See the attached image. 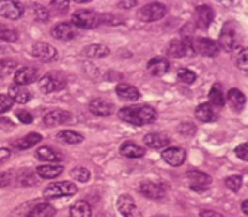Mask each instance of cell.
I'll return each mask as SVG.
<instances>
[{"mask_svg":"<svg viewBox=\"0 0 248 217\" xmlns=\"http://www.w3.org/2000/svg\"><path fill=\"white\" fill-rule=\"evenodd\" d=\"M0 39L7 41V42H15V41H17V32H16L15 29L4 28V30H3L1 35H0Z\"/></svg>","mask_w":248,"mask_h":217,"instance_id":"obj_43","label":"cell"},{"mask_svg":"<svg viewBox=\"0 0 248 217\" xmlns=\"http://www.w3.org/2000/svg\"><path fill=\"white\" fill-rule=\"evenodd\" d=\"M186 175H187V181H189L190 188L195 191H205V190H208L209 184L212 183V178L202 171H196V170L187 171Z\"/></svg>","mask_w":248,"mask_h":217,"instance_id":"obj_7","label":"cell"},{"mask_svg":"<svg viewBox=\"0 0 248 217\" xmlns=\"http://www.w3.org/2000/svg\"><path fill=\"white\" fill-rule=\"evenodd\" d=\"M35 157L42 161V162H52V164H57L62 159V157L60 154H57L54 149H51L49 146H41L36 149L35 152Z\"/></svg>","mask_w":248,"mask_h":217,"instance_id":"obj_26","label":"cell"},{"mask_svg":"<svg viewBox=\"0 0 248 217\" xmlns=\"http://www.w3.org/2000/svg\"><path fill=\"white\" fill-rule=\"evenodd\" d=\"M209 104L212 107H222L225 106V96L219 84H214L209 91Z\"/></svg>","mask_w":248,"mask_h":217,"instance_id":"obj_33","label":"cell"},{"mask_svg":"<svg viewBox=\"0 0 248 217\" xmlns=\"http://www.w3.org/2000/svg\"><path fill=\"white\" fill-rule=\"evenodd\" d=\"M71 22L76 28L93 29L100 25V14L93 10H78L71 16Z\"/></svg>","mask_w":248,"mask_h":217,"instance_id":"obj_4","label":"cell"},{"mask_svg":"<svg viewBox=\"0 0 248 217\" xmlns=\"http://www.w3.org/2000/svg\"><path fill=\"white\" fill-rule=\"evenodd\" d=\"M227 100H228L230 106H231L234 110H237V112L243 110V107H244V104H246V96H244V93H243L241 90H238V88H231V90L228 91V94H227Z\"/></svg>","mask_w":248,"mask_h":217,"instance_id":"obj_27","label":"cell"},{"mask_svg":"<svg viewBox=\"0 0 248 217\" xmlns=\"http://www.w3.org/2000/svg\"><path fill=\"white\" fill-rule=\"evenodd\" d=\"M12 106H13V101L10 100V97L7 94H0V115L10 110Z\"/></svg>","mask_w":248,"mask_h":217,"instance_id":"obj_42","label":"cell"},{"mask_svg":"<svg viewBox=\"0 0 248 217\" xmlns=\"http://www.w3.org/2000/svg\"><path fill=\"white\" fill-rule=\"evenodd\" d=\"M83 54L89 58H105L110 54L109 48L105 46V45H100V43H93V45H89L83 49Z\"/></svg>","mask_w":248,"mask_h":217,"instance_id":"obj_30","label":"cell"},{"mask_svg":"<svg viewBox=\"0 0 248 217\" xmlns=\"http://www.w3.org/2000/svg\"><path fill=\"white\" fill-rule=\"evenodd\" d=\"M57 139L62 144H68V145H76V144H81L84 141L83 135L73 132V130H60L57 133Z\"/></svg>","mask_w":248,"mask_h":217,"instance_id":"obj_32","label":"cell"},{"mask_svg":"<svg viewBox=\"0 0 248 217\" xmlns=\"http://www.w3.org/2000/svg\"><path fill=\"white\" fill-rule=\"evenodd\" d=\"M38 77V71L33 67H20L15 71V84L19 86H28L33 83Z\"/></svg>","mask_w":248,"mask_h":217,"instance_id":"obj_18","label":"cell"},{"mask_svg":"<svg viewBox=\"0 0 248 217\" xmlns=\"http://www.w3.org/2000/svg\"><path fill=\"white\" fill-rule=\"evenodd\" d=\"M195 116L201 120V122H214L217 119V115L214 112V107L209 103H202L196 107L195 110Z\"/></svg>","mask_w":248,"mask_h":217,"instance_id":"obj_29","label":"cell"},{"mask_svg":"<svg viewBox=\"0 0 248 217\" xmlns=\"http://www.w3.org/2000/svg\"><path fill=\"white\" fill-rule=\"evenodd\" d=\"M138 190L144 197H147L150 200H161L166 196V188L161 184H157L153 181L142 183Z\"/></svg>","mask_w":248,"mask_h":217,"instance_id":"obj_14","label":"cell"},{"mask_svg":"<svg viewBox=\"0 0 248 217\" xmlns=\"http://www.w3.org/2000/svg\"><path fill=\"white\" fill-rule=\"evenodd\" d=\"M135 6H137L135 0H128V1H119L118 3V7H121V9H131V7H135Z\"/></svg>","mask_w":248,"mask_h":217,"instance_id":"obj_49","label":"cell"},{"mask_svg":"<svg viewBox=\"0 0 248 217\" xmlns=\"http://www.w3.org/2000/svg\"><path fill=\"white\" fill-rule=\"evenodd\" d=\"M201 217H224L222 215L214 212V210H202L201 212Z\"/></svg>","mask_w":248,"mask_h":217,"instance_id":"obj_51","label":"cell"},{"mask_svg":"<svg viewBox=\"0 0 248 217\" xmlns=\"http://www.w3.org/2000/svg\"><path fill=\"white\" fill-rule=\"evenodd\" d=\"M3 30H4V26H3V25L0 23V35H1V32H3Z\"/></svg>","mask_w":248,"mask_h":217,"instance_id":"obj_54","label":"cell"},{"mask_svg":"<svg viewBox=\"0 0 248 217\" xmlns=\"http://www.w3.org/2000/svg\"><path fill=\"white\" fill-rule=\"evenodd\" d=\"M118 116L121 120L128 122L131 125L137 126H144L148 123L155 122L157 119V110L153 106L148 104H140V106H129V107H122L118 112Z\"/></svg>","mask_w":248,"mask_h":217,"instance_id":"obj_1","label":"cell"},{"mask_svg":"<svg viewBox=\"0 0 248 217\" xmlns=\"http://www.w3.org/2000/svg\"><path fill=\"white\" fill-rule=\"evenodd\" d=\"M16 116H17V119L22 122V123H32V120H33V117H32V115L29 113V112H26V110H19L17 113H16Z\"/></svg>","mask_w":248,"mask_h":217,"instance_id":"obj_45","label":"cell"},{"mask_svg":"<svg viewBox=\"0 0 248 217\" xmlns=\"http://www.w3.org/2000/svg\"><path fill=\"white\" fill-rule=\"evenodd\" d=\"M19 184L22 187H31L36 184V178L32 171H23L22 175H19Z\"/></svg>","mask_w":248,"mask_h":217,"instance_id":"obj_39","label":"cell"},{"mask_svg":"<svg viewBox=\"0 0 248 217\" xmlns=\"http://www.w3.org/2000/svg\"><path fill=\"white\" fill-rule=\"evenodd\" d=\"M70 217H92V209L87 202L78 200L70 207Z\"/></svg>","mask_w":248,"mask_h":217,"instance_id":"obj_31","label":"cell"},{"mask_svg":"<svg viewBox=\"0 0 248 217\" xmlns=\"http://www.w3.org/2000/svg\"><path fill=\"white\" fill-rule=\"evenodd\" d=\"M64 171V167L60 164H46V165H39L36 168V174L42 180H54L58 175H61Z\"/></svg>","mask_w":248,"mask_h":217,"instance_id":"obj_23","label":"cell"},{"mask_svg":"<svg viewBox=\"0 0 248 217\" xmlns=\"http://www.w3.org/2000/svg\"><path fill=\"white\" fill-rule=\"evenodd\" d=\"M193 49L205 57H215L219 52V46L209 38H199L193 42Z\"/></svg>","mask_w":248,"mask_h":217,"instance_id":"obj_15","label":"cell"},{"mask_svg":"<svg viewBox=\"0 0 248 217\" xmlns=\"http://www.w3.org/2000/svg\"><path fill=\"white\" fill-rule=\"evenodd\" d=\"M237 32L232 26V23H225L222 26L221 35H219V45L225 51H232L237 48Z\"/></svg>","mask_w":248,"mask_h":217,"instance_id":"obj_10","label":"cell"},{"mask_svg":"<svg viewBox=\"0 0 248 217\" xmlns=\"http://www.w3.org/2000/svg\"><path fill=\"white\" fill-rule=\"evenodd\" d=\"M170 68V61L163 58V57H154L148 61L147 64V70L151 75L154 77H161L164 75Z\"/></svg>","mask_w":248,"mask_h":217,"instance_id":"obj_19","label":"cell"},{"mask_svg":"<svg viewBox=\"0 0 248 217\" xmlns=\"http://www.w3.org/2000/svg\"><path fill=\"white\" fill-rule=\"evenodd\" d=\"M180 132L185 133V135L192 136V135H195V132H196V126L192 125V123H183V125L180 126Z\"/></svg>","mask_w":248,"mask_h":217,"instance_id":"obj_47","label":"cell"},{"mask_svg":"<svg viewBox=\"0 0 248 217\" xmlns=\"http://www.w3.org/2000/svg\"><path fill=\"white\" fill-rule=\"evenodd\" d=\"M12 178H13L12 173H1L0 174V188L7 187L12 183Z\"/></svg>","mask_w":248,"mask_h":217,"instance_id":"obj_48","label":"cell"},{"mask_svg":"<svg viewBox=\"0 0 248 217\" xmlns=\"http://www.w3.org/2000/svg\"><path fill=\"white\" fill-rule=\"evenodd\" d=\"M116 207L119 210V213L124 217H142L134 199L129 194H122L119 196L118 202H116Z\"/></svg>","mask_w":248,"mask_h":217,"instance_id":"obj_9","label":"cell"},{"mask_svg":"<svg viewBox=\"0 0 248 217\" xmlns=\"http://www.w3.org/2000/svg\"><path fill=\"white\" fill-rule=\"evenodd\" d=\"M144 142L148 148L163 149L170 145V138L164 133H148L144 136Z\"/></svg>","mask_w":248,"mask_h":217,"instance_id":"obj_22","label":"cell"},{"mask_svg":"<svg viewBox=\"0 0 248 217\" xmlns=\"http://www.w3.org/2000/svg\"><path fill=\"white\" fill-rule=\"evenodd\" d=\"M116 94L124 99V100H128V101H137L140 97H141V93L137 87L131 86V84H126V83H121L116 86Z\"/></svg>","mask_w":248,"mask_h":217,"instance_id":"obj_24","label":"cell"},{"mask_svg":"<svg viewBox=\"0 0 248 217\" xmlns=\"http://www.w3.org/2000/svg\"><path fill=\"white\" fill-rule=\"evenodd\" d=\"M70 175H71V178H74V180H77V181H80V183H87L89 180H90V171L87 170V168H84V167H77V168H73L71 171H70Z\"/></svg>","mask_w":248,"mask_h":217,"instance_id":"obj_35","label":"cell"},{"mask_svg":"<svg viewBox=\"0 0 248 217\" xmlns=\"http://www.w3.org/2000/svg\"><path fill=\"white\" fill-rule=\"evenodd\" d=\"M235 152H237V157H238V158H241L243 161H247L248 159V145L246 144V142H244V144H241L240 146H237Z\"/></svg>","mask_w":248,"mask_h":217,"instance_id":"obj_46","label":"cell"},{"mask_svg":"<svg viewBox=\"0 0 248 217\" xmlns=\"http://www.w3.org/2000/svg\"><path fill=\"white\" fill-rule=\"evenodd\" d=\"M65 87V80L57 74V72H49V74H45L41 80H39V88L42 93L45 94H49V93H54V91H58L61 88Z\"/></svg>","mask_w":248,"mask_h":217,"instance_id":"obj_6","label":"cell"},{"mask_svg":"<svg viewBox=\"0 0 248 217\" xmlns=\"http://www.w3.org/2000/svg\"><path fill=\"white\" fill-rule=\"evenodd\" d=\"M97 217H112V216H110V215H108V213H100Z\"/></svg>","mask_w":248,"mask_h":217,"instance_id":"obj_53","label":"cell"},{"mask_svg":"<svg viewBox=\"0 0 248 217\" xmlns=\"http://www.w3.org/2000/svg\"><path fill=\"white\" fill-rule=\"evenodd\" d=\"M161 158L164 162H167L171 167H180L186 159V152H185V149H182L179 146H170L161 152Z\"/></svg>","mask_w":248,"mask_h":217,"instance_id":"obj_13","label":"cell"},{"mask_svg":"<svg viewBox=\"0 0 248 217\" xmlns=\"http://www.w3.org/2000/svg\"><path fill=\"white\" fill-rule=\"evenodd\" d=\"M51 33H52L54 38H57L60 41H71L78 35V30L73 23L61 22V23H58V25H55L52 28Z\"/></svg>","mask_w":248,"mask_h":217,"instance_id":"obj_12","label":"cell"},{"mask_svg":"<svg viewBox=\"0 0 248 217\" xmlns=\"http://www.w3.org/2000/svg\"><path fill=\"white\" fill-rule=\"evenodd\" d=\"M9 157H10V151L7 148H0V162L7 161Z\"/></svg>","mask_w":248,"mask_h":217,"instance_id":"obj_50","label":"cell"},{"mask_svg":"<svg viewBox=\"0 0 248 217\" xmlns=\"http://www.w3.org/2000/svg\"><path fill=\"white\" fill-rule=\"evenodd\" d=\"M76 193H77V186L74 183L58 181V183L49 184L44 190V197L48 200H52V199H60V197H65V196H73Z\"/></svg>","mask_w":248,"mask_h":217,"instance_id":"obj_2","label":"cell"},{"mask_svg":"<svg viewBox=\"0 0 248 217\" xmlns=\"http://www.w3.org/2000/svg\"><path fill=\"white\" fill-rule=\"evenodd\" d=\"M17 70V62L13 59H0V78Z\"/></svg>","mask_w":248,"mask_h":217,"instance_id":"obj_36","label":"cell"},{"mask_svg":"<svg viewBox=\"0 0 248 217\" xmlns=\"http://www.w3.org/2000/svg\"><path fill=\"white\" fill-rule=\"evenodd\" d=\"M70 120H71V113L65 110H51L44 116V123L45 126H49V128L68 123Z\"/></svg>","mask_w":248,"mask_h":217,"instance_id":"obj_17","label":"cell"},{"mask_svg":"<svg viewBox=\"0 0 248 217\" xmlns=\"http://www.w3.org/2000/svg\"><path fill=\"white\" fill-rule=\"evenodd\" d=\"M237 65H238L243 71H248V55L246 48H243L241 52L238 54V57H237Z\"/></svg>","mask_w":248,"mask_h":217,"instance_id":"obj_40","label":"cell"},{"mask_svg":"<svg viewBox=\"0 0 248 217\" xmlns=\"http://www.w3.org/2000/svg\"><path fill=\"white\" fill-rule=\"evenodd\" d=\"M154 217H167V216H154Z\"/></svg>","mask_w":248,"mask_h":217,"instance_id":"obj_55","label":"cell"},{"mask_svg":"<svg viewBox=\"0 0 248 217\" xmlns=\"http://www.w3.org/2000/svg\"><path fill=\"white\" fill-rule=\"evenodd\" d=\"M241 209H243V213H244V215H247L248 213V202L247 200H244V202L241 203Z\"/></svg>","mask_w":248,"mask_h":217,"instance_id":"obj_52","label":"cell"},{"mask_svg":"<svg viewBox=\"0 0 248 217\" xmlns=\"http://www.w3.org/2000/svg\"><path fill=\"white\" fill-rule=\"evenodd\" d=\"M51 6L54 7V10L58 13V14H64L67 7H68V3L67 1H51Z\"/></svg>","mask_w":248,"mask_h":217,"instance_id":"obj_44","label":"cell"},{"mask_svg":"<svg viewBox=\"0 0 248 217\" xmlns=\"http://www.w3.org/2000/svg\"><path fill=\"white\" fill-rule=\"evenodd\" d=\"M33 10H35V17H36L38 20L45 22V20L49 17L48 9H46V7H44V6H41V4H35V6H33Z\"/></svg>","mask_w":248,"mask_h":217,"instance_id":"obj_41","label":"cell"},{"mask_svg":"<svg viewBox=\"0 0 248 217\" xmlns=\"http://www.w3.org/2000/svg\"><path fill=\"white\" fill-rule=\"evenodd\" d=\"M177 77H179V80H180L182 83H185V84H192V83L196 80V74H195L193 71L187 70V68H180V70L177 71Z\"/></svg>","mask_w":248,"mask_h":217,"instance_id":"obj_38","label":"cell"},{"mask_svg":"<svg viewBox=\"0 0 248 217\" xmlns=\"http://www.w3.org/2000/svg\"><path fill=\"white\" fill-rule=\"evenodd\" d=\"M89 110L96 116H110L113 113V106L105 99H93L89 103Z\"/></svg>","mask_w":248,"mask_h":217,"instance_id":"obj_21","label":"cell"},{"mask_svg":"<svg viewBox=\"0 0 248 217\" xmlns=\"http://www.w3.org/2000/svg\"><path fill=\"white\" fill-rule=\"evenodd\" d=\"M214 16L215 14H214L212 7L206 6V4L198 6L195 10V22H196L198 28H201V29H208L214 20Z\"/></svg>","mask_w":248,"mask_h":217,"instance_id":"obj_16","label":"cell"},{"mask_svg":"<svg viewBox=\"0 0 248 217\" xmlns=\"http://www.w3.org/2000/svg\"><path fill=\"white\" fill-rule=\"evenodd\" d=\"M192 54H195V49H193V41L190 38L173 39L167 46V55L170 58H183Z\"/></svg>","mask_w":248,"mask_h":217,"instance_id":"obj_3","label":"cell"},{"mask_svg":"<svg viewBox=\"0 0 248 217\" xmlns=\"http://www.w3.org/2000/svg\"><path fill=\"white\" fill-rule=\"evenodd\" d=\"M23 14V6L19 1H13V0H1L0 1V16L10 19V20H16L19 17H22Z\"/></svg>","mask_w":248,"mask_h":217,"instance_id":"obj_11","label":"cell"},{"mask_svg":"<svg viewBox=\"0 0 248 217\" xmlns=\"http://www.w3.org/2000/svg\"><path fill=\"white\" fill-rule=\"evenodd\" d=\"M121 154L126 158H141L145 155V149L134 142H125L119 148Z\"/></svg>","mask_w":248,"mask_h":217,"instance_id":"obj_28","label":"cell"},{"mask_svg":"<svg viewBox=\"0 0 248 217\" xmlns=\"http://www.w3.org/2000/svg\"><path fill=\"white\" fill-rule=\"evenodd\" d=\"M10 100L13 103H19V104H26L31 99H32V94L29 93V90L23 86H19V84H12L9 87V94Z\"/></svg>","mask_w":248,"mask_h":217,"instance_id":"obj_20","label":"cell"},{"mask_svg":"<svg viewBox=\"0 0 248 217\" xmlns=\"http://www.w3.org/2000/svg\"><path fill=\"white\" fill-rule=\"evenodd\" d=\"M57 213L55 207L49 203H38L35 204L29 212L26 217H54Z\"/></svg>","mask_w":248,"mask_h":217,"instance_id":"obj_25","label":"cell"},{"mask_svg":"<svg viewBox=\"0 0 248 217\" xmlns=\"http://www.w3.org/2000/svg\"><path fill=\"white\" fill-rule=\"evenodd\" d=\"M32 55L42 62H49L57 58V49L48 42H36L32 46Z\"/></svg>","mask_w":248,"mask_h":217,"instance_id":"obj_8","label":"cell"},{"mask_svg":"<svg viewBox=\"0 0 248 217\" xmlns=\"http://www.w3.org/2000/svg\"><path fill=\"white\" fill-rule=\"evenodd\" d=\"M167 14V7L163 3L154 1L142 6L138 12V17L144 22H155Z\"/></svg>","mask_w":248,"mask_h":217,"instance_id":"obj_5","label":"cell"},{"mask_svg":"<svg viewBox=\"0 0 248 217\" xmlns=\"http://www.w3.org/2000/svg\"><path fill=\"white\" fill-rule=\"evenodd\" d=\"M225 186H227L231 191H234V193L240 191V190H241V186H243V178H241V175H230V177L225 180Z\"/></svg>","mask_w":248,"mask_h":217,"instance_id":"obj_37","label":"cell"},{"mask_svg":"<svg viewBox=\"0 0 248 217\" xmlns=\"http://www.w3.org/2000/svg\"><path fill=\"white\" fill-rule=\"evenodd\" d=\"M41 141H42V135L36 133V132H32V133H28L26 136H23L22 139H19L16 142V148H19V149H29V148L35 146L36 144H39Z\"/></svg>","mask_w":248,"mask_h":217,"instance_id":"obj_34","label":"cell"}]
</instances>
